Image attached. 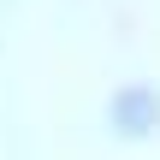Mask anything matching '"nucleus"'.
Here are the masks:
<instances>
[{"label": "nucleus", "mask_w": 160, "mask_h": 160, "mask_svg": "<svg viewBox=\"0 0 160 160\" xmlns=\"http://www.w3.org/2000/svg\"><path fill=\"white\" fill-rule=\"evenodd\" d=\"M113 125H119L125 137H148L160 125V95L142 89V83H131L125 95H113Z\"/></svg>", "instance_id": "nucleus-1"}]
</instances>
